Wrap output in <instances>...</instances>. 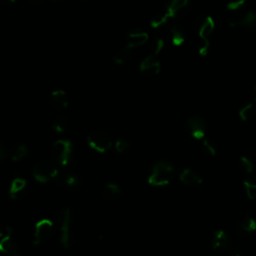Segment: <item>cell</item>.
<instances>
[{
    "label": "cell",
    "mask_w": 256,
    "mask_h": 256,
    "mask_svg": "<svg viewBox=\"0 0 256 256\" xmlns=\"http://www.w3.org/2000/svg\"><path fill=\"white\" fill-rule=\"evenodd\" d=\"M176 173L172 163L166 160H159L153 164L149 171L148 183L151 186L160 187L169 184Z\"/></svg>",
    "instance_id": "6da1fadb"
},
{
    "label": "cell",
    "mask_w": 256,
    "mask_h": 256,
    "mask_svg": "<svg viewBox=\"0 0 256 256\" xmlns=\"http://www.w3.org/2000/svg\"><path fill=\"white\" fill-rule=\"evenodd\" d=\"M55 219L60 232V243L63 248L68 249L73 242V236L71 231L72 212L70 208L63 207L59 209L55 215Z\"/></svg>",
    "instance_id": "7a4b0ae2"
},
{
    "label": "cell",
    "mask_w": 256,
    "mask_h": 256,
    "mask_svg": "<svg viewBox=\"0 0 256 256\" xmlns=\"http://www.w3.org/2000/svg\"><path fill=\"white\" fill-rule=\"evenodd\" d=\"M53 159L62 166H68L73 159V145L68 139H59L51 147Z\"/></svg>",
    "instance_id": "3957f363"
},
{
    "label": "cell",
    "mask_w": 256,
    "mask_h": 256,
    "mask_svg": "<svg viewBox=\"0 0 256 256\" xmlns=\"http://www.w3.org/2000/svg\"><path fill=\"white\" fill-rule=\"evenodd\" d=\"M59 174L58 167L51 161L44 160L38 162L32 171V175L37 182L47 183L49 181L55 180L57 175Z\"/></svg>",
    "instance_id": "277c9868"
},
{
    "label": "cell",
    "mask_w": 256,
    "mask_h": 256,
    "mask_svg": "<svg viewBox=\"0 0 256 256\" xmlns=\"http://www.w3.org/2000/svg\"><path fill=\"white\" fill-rule=\"evenodd\" d=\"M55 232L54 223L50 219L43 218L39 220L34 227L33 244L35 246L40 245L50 239Z\"/></svg>",
    "instance_id": "5b68a950"
},
{
    "label": "cell",
    "mask_w": 256,
    "mask_h": 256,
    "mask_svg": "<svg viewBox=\"0 0 256 256\" xmlns=\"http://www.w3.org/2000/svg\"><path fill=\"white\" fill-rule=\"evenodd\" d=\"M185 128L187 132L196 140H202L205 138L207 124L204 118L199 115L190 116L185 122Z\"/></svg>",
    "instance_id": "8992f818"
},
{
    "label": "cell",
    "mask_w": 256,
    "mask_h": 256,
    "mask_svg": "<svg viewBox=\"0 0 256 256\" xmlns=\"http://www.w3.org/2000/svg\"><path fill=\"white\" fill-rule=\"evenodd\" d=\"M87 143L89 147L99 153H104L108 151L112 146V141L110 137L104 132L95 131L88 135Z\"/></svg>",
    "instance_id": "52a82bcc"
},
{
    "label": "cell",
    "mask_w": 256,
    "mask_h": 256,
    "mask_svg": "<svg viewBox=\"0 0 256 256\" xmlns=\"http://www.w3.org/2000/svg\"><path fill=\"white\" fill-rule=\"evenodd\" d=\"M232 27H243L247 30H256V12L246 11L239 16L229 20Z\"/></svg>",
    "instance_id": "ba28073f"
},
{
    "label": "cell",
    "mask_w": 256,
    "mask_h": 256,
    "mask_svg": "<svg viewBox=\"0 0 256 256\" xmlns=\"http://www.w3.org/2000/svg\"><path fill=\"white\" fill-rule=\"evenodd\" d=\"M55 182L58 186L67 189V190H75L79 188L81 185V177L73 172H63L59 173L55 179Z\"/></svg>",
    "instance_id": "9c48e42d"
},
{
    "label": "cell",
    "mask_w": 256,
    "mask_h": 256,
    "mask_svg": "<svg viewBox=\"0 0 256 256\" xmlns=\"http://www.w3.org/2000/svg\"><path fill=\"white\" fill-rule=\"evenodd\" d=\"M0 256H20V248L11 236V229L0 239Z\"/></svg>",
    "instance_id": "30bf717a"
},
{
    "label": "cell",
    "mask_w": 256,
    "mask_h": 256,
    "mask_svg": "<svg viewBox=\"0 0 256 256\" xmlns=\"http://www.w3.org/2000/svg\"><path fill=\"white\" fill-rule=\"evenodd\" d=\"M9 197L12 200L18 201L25 197L27 193V182L22 177H15L9 187Z\"/></svg>",
    "instance_id": "8fae6325"
},
{
    "label": "cell",
    "mask_w": 256,
    "mask_h": 256,
    "mask_svg": "<svg viewBox=\"0 0 256 256\" xmlns=\"http://www.w3.org/2000/svg\"><path fill=\"white\" fill-rule=\"evenodd\" d=\"M229 245H230L229 234L223 229L216 230L211 240V246L213 250H215L216 252H225L226 250H228Z\"/></svg>",
    "instance_id": "7c38bea8"
},
{
    "label": "cell",
    "mask_w": 256,
    "mask_h": 256,
    "mask_svg": "<svg viewBox=\"0 0 256 256\" xmlns=\"http://www.w3.org/2000/svg\"><path fill=\"white\" fill-rule=\"evenodd\" d=\"M189 6V0H168L166 4V11L170 17L183 16Z\"/></svg>",
    "instance_id": "4fadbf2b"
},
{
    "label": "cell",
    "mask_w": 256,
    "mask_h": 256,
    "mask_svg": "<svg viewBox=\"0 0 256 256\" xmlns=\"http://www.w3.org/2000/svg\"><path fill=\"white\" fill-rule=\"evenodd\" d=\"M49 102L52 108L56 111H63L68 106V97L64 90L57 89L50 93Z\"/></svg>",
    "instance_id": "5bb4252c"
},
{
    "label": "cell",
    "mask_w": 256,
    "mask_h": 256,
    "mask_svg": "<svg viewBox=\"0 0 256 256\" xmlns=\"http://www.w3.org/2000/svg\"><path fill=\"white\" fill-rule=\"evenodd\" d=\"M148 40V34L140 28H134L129 31L127 35V44L128 48H135L143 45Z\"/></svg>",
    "instance_id": "9a60e30c"
},
{
    "label": "cell",
    "mask_w": 256,
    "mask_h": 256,
    "mask_svg": "<svg viewBox=\"0 0 256 256\" xmlns=\"http://www.w3.org/2000/svg\"><path fill=\"white\" fill-rule=\"evenodd\" d=\"M198 35L200 39H208L214 30V20L210 16L201 17L196 22Z\"/></svg>",
    "instance_id": "2e32d148"
},
{
    "label": "cell",
    "mask_w": 256,
    "mask_h": 256,
    "mask_svg": "<svg viewBox=\"0 0 256 256\" xmlns=\"http://www.w3.org/2000/svg\"><path fill=\"white\" fill-rule=\"evenodd\" d=\"M140 71L148 76H153L159 73L160 63L155 56H147L140 63Z\"/></svg>",
    "instance_id": "e0dca14e"
},
{
    "label": "cell",
    "mask_w": 256,
    "mask_h": 256,
    "mask_svg": "<svg viewBox=\"0 0 256 256\" xmlns=\"http://www.w3.org/2000/svg\"><path fill=\"white\" fill-rule=\"evenodd\" d=\"M179 179L187 186H198L202 183V178L190 168H184L179 175Z\"/></svg>",
    "instance_id": "ac0fdd59"
},
{
    "label": "cell",
    "mask_w": 256,
    "mask_h": 256,
    "mask_svg": "<svg viewBox=\"0 0 256 256\" xmlns=\"http://www.w3.org/2000/svg\"><path fill=\"white\" fill-rule=\"evenodd\" d=\"M169 38L174 46H180L185 41V33L184 30L177 25H173L168 30Z\"/></svg>",
    "instance_id": "d6986e66"
},
{
    "label": "cell",
    "mask_w": 256,
    "mask_h": 256,
    "mask_svg": "<svg viewBox=\"0 0 256 256\" xmlns=\"http://www.w3.org/2000/svg\"><path fill=\"white\" fill-rule=\"evenodd\" d=\"M256 230V220L250 216V215H245L244 218L239 222L238 224V231L241 234H249L252 233Z\"/></svg>",
    "instance_id": "ffe728a7"
},
{
    "label": "cell",
    "mask_w": 256,
    "mask_h": 256,
    "mask_svg": "<svg viewBox=\"0 0 256 256\" xmlns=\"http://www.w3.org/2000/svg\"><path fill=\"white\" fill-rule=\"evenodd\" d=\"M28 154V148L25 144H16L14 145L10 152H9V157L12 161L14 162H18L20 160H22L23 158H25Z\"/></svg>",
    "instance_id": "44dd1931"
},
{
    "label": "cell",
    "mask_w": 256,
    "mask_h": 256,
    "mask_svg": "<svg viewBox=\"0 0 256 256\" xmlns=\"http://www.w3.org/2000/svg\"><path fill=\"white\" fill-rule=\"evenodd\" d=\"M121 194V188L116 183H108L102 190V196L107 200H114Z\"/></svg>",
    "instance_id": "7402d4cb"
},
{
    "label": "cell",
    "mask_w": 256,
    "mask_h": 256,
    "mask_svg": "<svg viewBox=\"0 0 256 256\" xmlns=\"http://www.w3.org/2000/svg\"><path fill=\"white\" fill-rule=\"evenodd\" d=\"M243 187L248 199L254 200L256 198V177L249 176L245 178L243 181Z\"/></svg>",
    "instance_id": "603a6c76"
},
{
    "label": "cell",
    "mask_w": 256,
    "mask_h": 256,
    "mask_svg": "<svg viewBox=\"0 0 256 256\" xmlns=\"http://www.w3.org/2000/svg\"><path fill=\"white\" fill-rule=\"evenodd\" d=\"M254 112H255L254 104L251 102H247L240 107V109L238 110V115L242 121H248L253 116Z\"/></svg>",
    "instance_id": "cb8c5ba5"
},
{
    "label": "cell",
    "mask_w": 256,
    "mask_h": 256,
    "mask_svg": "<svg viewBox=\"0 0 256 256\" xmlns=\"http://www.w3.org/2000/svg\"><path fill=\"white\" fill-rule=\"evenodd\" d=\"M169 17H170L169 14L165 10L163 12H160V13H157L156 15H154L152 17V19L150 20V24H151V26L153 28H159V27L163 26L167 22Z\"/></svg>",
    "instance_id": "d4e9b609"
},
{
    "label": "cell",
    "mask_w": 256,
    "mask_h": 256,
    "mask_svg": "<svg viewBox=\"0 0 256 256\" xmlns=\"http://www.w3.org/2000/svg\"><path fill=\"white\" fill-rule=\"evenodd\" d=\"M68 126V120L66 117L64 116H59L57 118H55L51 124L52 129L57 132V133H62L66 130Z\"/></svg>",
    "instance_id": "484cf974"
},
{
    "label": "cell",
    "mask_w": 256,
    "mask_h": 256,
    "mask_svg": "<svg viewBox=\"0 0 256 256\" xmlns=\"http://www.w3.org/2000/svg\"><path fill=\"white\" fill-rule=\"evenodd\" d=\"M129 52H130V48H128L127 46L120 48L113 57V61L117 64H123L129 57Z\"/></svg>",
    "instance_id": "4316f807"
},
{
    "label": "cell",
    "mask_w": 256,
    "mask_h": 256,
    "mask_svg": "<svg viewBox=\"0 0 256 256\" xmlns=\"http://www.w3.org/2000/svg\"><path fill=\"white\" fill-rule=\"evenodd\" d=\"M201 141H202V148L205 151V153H207L210 156H215L217 153V150L214 144L207 138H203Z\"/></svg>",
    "instance_id": "83f0119b"
},
{
    "label": "cell",
    "mask_w": 256,
    "mask_h": 256,
    "mask_svg": "<svg viewBox=\"0 0 256 256\" xmlns=\"http://www.w3.org/2000/svg\"><path fill=\"white\" fill-rule=\"evenodd\" d=\"M240 167H241V169H242L245 173H247V174L252 173V172H253V169H254V166H253L252 161H251L248 157H246V156H242V157L240 158Z\"/></svg>",
    "instance_id": "f1b7e54d"
},
{
    "label": "cell",
    "mask_w": 256,
    "mask_h": 256,
    "mask_svg": "<svg viewBox=\"0 0 256 256\" xmlns=\"http://www.w3.org/2000/svg\"><path fill=\"white\" fill-rule=\"evenodd\" d=\"M114 147L118 153H125L126 151L129 150L130 143H129V141H127L125 139H118V140H116Z\"/></svg>",
    "instance_id": "f546056e"
},
{
    "label": "cell",
    "mask_w": 256,
    "mask_h": 256,
    "mask_svg": "<svg viewBox=\"0 0 256 256\" xmlns=\"http://www.w3.org/2000/svg\"><path fill=\"white\" fill-rule=\"evenodd\" d=\"M163 47H164V41H163V39H161V38L155 39V40L153 41V43H152V46H151L153 54H154V55L159 54V53L162 51Z\"/></svg>",
    "instance_id": "4dcf8cb0"
},
{
    "label": "cell",
    "mask_w": 256,
    "mask_h": 256,
    "mask_svg": "<svg viewBox=\"0 0 256 256\" xmlns=\"http://www.w3.org/2000/svg\"><path fill=\"white\" fill-rule=\"evenodd\" d=\"M244 4H245V0H228L226 6L229 10H237L241 8Z\"/></svg>",
    "instance_id": "1f68e13d"
},
{
    "label": "cell",
    "mask_w": 256,
    "mask_h": 256,
    "mask_svg": "<svg viewBox=\"0 0 256 256\" xmlns=\"http://www.w3.org/2000/svg\"><path fill=\"white\" fill-rule=\"evenodd\" d=\"M209 48V41L208 39H200V44H199V54L202 56H205L208 52Z\"/></svg>",
    "instance_id": "d6a6232c"
},
{
    "label": "cell",
    "mask_w": 256,
    "mask_h": 256,
    "mask_svg": "<svg viewBox=\"0 0 256 256\" xmlns=\"http://www.w3.org/2000/svg\"><path fill=\"white\" fill-rule=\"evenodd\" d=\"M7 156V148L5 143L0 139V163H2Z\"/></svg>",
    "instance_id": "836d02e7"
},
{
    "label": "cell",
    "mask_w": 256,
    "mask_h": 256,
    "mask_svg": "<svg viewBox=\"0 0 256 256\" xmlns=\"http://www.w3.org/2000/svg\"><path fill=\"white\" fill-rule=\"evenodd\" d=\"M9 230H10L9 227H4V226H2V225L0 224V239H1L2 237H4V236L9 232Z\"/></svg>",
    "instance_id": "e575fe53"
},
{
    "label": "cell",
    "mask_w": 256,
    "mask_h": 256,
    "mask_svg": "<svg viewBox=\"0 0 256 256\" xmlns=\"http://www.w3.org/2000/svg\"><path fill=\"white\" fill-rule=\"evenodd\" d=\"M0 1H1V3H3L4 5H9V4L15 2L16 0H0Z\"/></svg>",
    "instance_id": "d590c367"
},
{
    "label": "cell",
    "mask_w": 256,
    "mask_h": 256,
    "mask_svg": "<svg viewBox=\"0 0 256 256\" xmlns=\"http://www.w3.org/2000/svg\"><path fill=\"white\" fill-rule=\"evenodd\" d=\"M29 2H31V3H33V4H38V3H40V2H42L43 0H28Z\"/></svg>",
    "instance_id": "8d00e7d4"
},
{
    "label": "cell",
    "mask_w": 256,
    "mask_h": 256,
    "mask_svg": "<svg viewBox=\"0 0 256 256\" xmlns=\"http://www.w3.org/2000/svg\"><path fill=\"white\" fill-rule=\"evenodd\" d=\"M252 94H253V97H254V99L256 100V86L253 88V92H252Z\"/></svg>",
    "instance_id": "74e56055"
},
{
    "label": "cell",
    "mask_w": 256,
    "mask_h": 256,
    "mask_svg": "<svg viewBox=\"0 0 256 256\" xmlns=\"http://www.w3.org/2000/svg\"><path fill=\"white\" fill-rule=\"evenodd\" d=\"M230 256H240V254H239V253H234V254H232V255H230Z\"/></svg>",
    "instance_id": "f35d334b"
}]
</instances>
